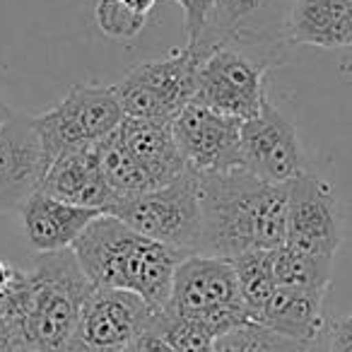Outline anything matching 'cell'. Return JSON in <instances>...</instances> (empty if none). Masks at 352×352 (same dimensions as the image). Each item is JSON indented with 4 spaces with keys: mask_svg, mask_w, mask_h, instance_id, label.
<instances>
[{
    "mask_svg": "<svg viewBox=\"0 0 352 352\" xmlns=\"http://www.w3.org/2000/svg\"><path fill=\"white\" fill-rule=\"evenodd\" d=\"M323 297L321 292L280 287L268 299L256 323L289 340L314 345L323 331Z\"/></svg>",
    "mask_w": 352,
    "mask_h": 352,
    "instance_id": "d6986e66",
    "label": "cell"
},
{
    "mask_svg": "<svg viewBox=\"0 0 352 352\" xmlns=\"http://www.w3.org/2000/svg\"><path fill=\"white\" fill-rule=\"evenodd\" d=\"M342 241V217L336 191L314 171L287 184V241L304 254L336 258Z\"/></svg>",
    "mask_w": 352,
    "mask_h": 352,
    "instance_id": "8fae6325",
    "label": "cell"
},
{
    "mask_svg": "<svg viewBox=\"0 0 352 352\" xmlns=\"http://www.w3.org/2000/svg\"><path fill=\"white\" fill-rule=\"evenodd\" d=\"M121 3H126L131 10H135V12H140V15H147V12L155 8V3L157 0H121Z\"/></svg>",
    "mask_w": 352,
    "mask_h": 352,
    "instance_id": "4dcf8cb0",
    "label": "cell"
},
{
    "mask_svg": "<svg viewBox=\"0 0 352 352\" xmlns=\"http://www.w3.org/2000/svg\"><path fill=\"white\" fill-rule=\"evenodd\" d=\"M17 273H20V268L6 263V261H0V299L12 289V285H15V280H17Z\"/></svg>",
    "mask_w": 352,
    "mask_h": 352,
    "instance_id": "f546056e",
    "label": "cell"
},
{
    "mask_svg": "<svg viewBox=\"0 0 352 352\" xmlns=\"http://www.w3.org/2000/svg\"><path fill=\"white\" fill-rule=\"evenodd\" d=\"M92 289L73 249L36 254L32 270H20L12 289L0 299V314L22 350L68 352Z\"/></svg>",
    "mask_w": 352,
    "mask_h": 352,
    "instance_id": "7a4b0ae2",
    "label": "cell"
},
{
    "mask_svg": "<svg viewBox=\"0 0 352 352\" xmlns=\"http://www.w3.org/2000/svg\"><path fill=\"white\" fill-rule=\"evenodd\" d=\"M241 155L244 169L268 184H289L309 171L297 128L270 102L241 123Z\"/></svg>",
    "mask_w": 352,
    "mask_h": 352,
    "instance_id": "4fadbf2b",
    "label": "cell"
},
{
    "mask_svg": "<svg viewBox=\"0 0 352 352\" xmlns=\"http://www.w3.org/2000/svg\"><path fill=\"white\" fill-rule=\"evenodd\" d=\"M126 147L138 157L142 166L150 171L157 188L176 182L184 171H188V162L176 145L171 121H150V118H126L118 128Z\"/></svg>",
    "mask_w": 352,
    "mask_h": 352,
    "instance_id": "ac0fdd59",
    "label": "cell"
},
{
    "mask_svg": "<svg viewBox=\"0 0 352 352\" xmlns=\"http://www.w3.org/2000/svg\"><path fill=\"white\" fill-rule=\"evenodd\" d=\"M97 152H99V164H102L104 176H107L109 186L116 193L118 201L157 191L155 179L138 162V157L128 150L118 131L111 133L109 138H104L102 142H97Z\"/></svg>",
    "mask_w": 352,
    "mask_h": 352,
    "instance_id": "ffe728a7",
    "label": "cell"
},
{
    "mask_svg": "<svg viewBox=\"0 0 352 352\" xmlns=\"http://www.w3.org/2000/svg\"><path fill=\"white\" fill-rule=\"evenodd\" d=\"M174 3H179V6H182V8H184V12H186V10H188V0H174Z\"/></svg>",
    "mask_w": 352,
    "mask_h": 352,
    "instance_id": "d6a6232c",
    "label": "cell"
},
{
    "mask_svg": "<svg viewBox=\"0 0 352 352\" xmlns=\"http://www.w3.org/2000/svg\"><path fill=\"white\" fill-rule=\"evenodd\" d=\"M20 352H30V350H20Z\"/></svg>",
    "mask_w": 352,
    "mask_h": 352,
    "instance_id": "e575fe53",
    "label": "cell"
},
{
    "mask_svg": "<svg viewBox=\"0 0 352 352\" xmlns=\"http://www.w3.org/2000/svg\"><path fill=\"white\" fill-rule=\"evenodd\" d=\"M109 215L118 217L138 234L150 236L169 249L182 251L186 256L198 254L203 234L198 171L188 169L176 182L157 191L123 198L111 208Z\"/></svg>",
    "mask_w": 352,
    "mask_h": 352,
    "instance_id": "5b68a950",
    "label": "cell"
},
{
    "mask_svg": "<svg viewBox=\"0 0 352 352\" xmlns=\"http://www.w3.org/2000/svg\"><path fill=\"white\" fill-rule=\"evenodd\" d=\"M236 273V283H239V292L244 299V307L249 311L251 321L261 316L265 309L268 299L278 289V280H275V251H246V254L232 258Z\"/></svg>",
    "mask_w": 352,
    "mask_h": 352,
    "instance_id": "44dd1931",
    "label": "cell"
},
{
    "mask_svg": "<svg viewBox=\"0 0 352 352\" xmlns=\"http://www.w3.org/2000/svg\"><path fill=\"white\" fill-rule=\"evenodd\" d=\"M147 328L157 333L176 352H212L217 342L206 328L169 311V309H157Z\"/></svg>",
    "mask_w": 352,
    "mask_h": 352,
    "instance_id": "603a6c76",
    "label": "cell"
},
{
    "mask_svg": "<svg viewBox=\"0 0 352 352\" xmlns=\"http://www.w3.org/2000/svg\"><path fill=\"white\" fill-rule=\"evenodd\" d=\"M22 227L34 254H54V251L73 249L82 232L97 217L107 215L92 208H80L63 203L44 191H36L22 203Z\"/></svg>",
    "mask_w": 352,
    "mask_h": 352,
    "instance_id": "2e32d148",
    "label": "cell"
},
{
    "mask_svg": "<svg viewBox=\"0 0 352 352\" xmlns=\"http://www.w3.org/2000/svg\"><path fill=\"white\" fill-rule=\"evenodd\" d=\"M73 251L94 287L133 292L152 309H166L176 265L186 258L182 251L138 234L113 215L97 217Z\"/></svg>",
    "mask_w": 352,
    "mask_h": 352,
    "instance_id": "3957f363",
    "label": "cell"
},
{
    "mask_svg": "<svg viewBox=\"0 0 352 352\" xmlns=\"http://www.w3.org/2000/svg\"><path fill=\"white\" fill-rule=\"evenodd\" d=\"M294 0H217L191 49L201 56L217 46H234L270 65L287 44V15Z\"/></svg>",
    "mask_w": 352,
    "mask_h": 352,
    "instance_id": "52a82bcc",
    "label": "cell"
},
{
    "mask_svg": "<svg viewBox=\"0 0 352 352\" xmlns=\"http://www.w3.org/2000/svg\"><path fill=\"white\" fill-rule=\"evenodd\" d=\"M135 352H176V350L171 345H166V342L162 340L157 333H152L150 328H147V331L142 333L140 338H138Z\"/></svg>",
    "mask_w": 352,
    "mask_h": 352,
    "instance_id": "83f0119b",
    "label": "cell"
},
{
    "mask_svg": "<svg viewBox=\"0 0 352 352\" xmlns=\"http://www.w3.org/2000/svg\"><path fill=\"white\" fill-rule=\"evenodd\" d=\"M217 0H188V10H186V36L188 46L196 44L198 36H201L203 27H206L208 17H210L212 8H215Z\"/></svg>",
    "mask_w": 352,
    "mask_h": 352,
    "instance_id": "484cf974",
    "label": "cell"
},
{
    "mask_svg": "<svg viewBox=\"0 0 352 352\" xmlns=\"http://www.w3.org/2000/svg\"><path fill=\"white\" fill-rule=\"evenodd\" d=\"M287 44L345 49L352 44L350 0H294L287 15Z\"/></svg>",
    "mask_w": 352,
    "mask_h": 352,
    "instance_id": "e0dca14e",
    "label": "cell"
},
{
    "mask_svg": "<svg viewBox=\"0 0 352 352\" xmlns=\"http://www.w3.org/2000/svg\"><path fill=\"white\" fill-rule=\"evenodd\" d=\"M166 309L206 328L215 340L254 323L241 299L232 261L203 254L186 256L176 265Z\"/></svg>",
    "mask_w": 352,
    "mask_h": 352,
    "instance_id": "277c9868",
    "label": "cell"
},
{
    "mask_svg": "<svg viewBox=\"0 0 352 352\" xmlns=\"http://www.w3.org/2000/svg\"><path fill=\"white\" fill-rule=\"evenodd\" d=\"M263 60L254 58L234 46H217L208 51L198 70L196 102L225 113V116L249 121L261 113L265 97Z\"/></svg>",
    "mask_w": 352,
    "mask_h": 352,
    "instance_id": "9c48e42d",
    "label": "cell"
},
{
    "mask_svg": "<svg viewBox=\"0 0 352 352\" xmlns=\"http://www.w3.org/2000/svg\"><path fill=\"white\" fill-rule=\"evenodd\" d=\"M126 352H135V345H133V347H131V350H126Z\"/></svg>",
    "mask_w": 352,
    "mask_h": 352,
    "instance_id": "836d02e7",
    "label": "cell"
},
{
    "mask_svg": "<svg viewBox=\"0 0 352 352\" xmlns=\"http://www.w3.org/2000/svg\"><path fill=\"white\" fill-rule=\"evenodd\" d=\"M331 352H352V314L333 328Z\"/></svg>",
    "mask_w": 352,
    "mask_h": 352,
    "instance_id": "4316f807",
    "label": "cell"
},
{
    "mask_svg": "<svg viewBox=\"0 0 352 352\" xmlns=\"http://www.w3.org/2000/svg\"><path fill=\"white\" fill-rule=\"evenodd\" d=\"M39 191L63 203H70V206L92 208V210H102L107 215L118 201L104 176L102 164H99L97 145L78 147V150L65 152L58 160L51 162Z\"/></svg>",
    "mask_w": 352,
    "mask_h": 352,
    "instance_id": "9a60e30c",
    "label": "cell"
},
{
    "mask_svg": "<svg viewBox=\"0 0 352 352\" xmlns=\"http://www.w3.org/2000/svg\"><path fill=\"white\" fill-rule=\"evenodd\" d=\"M20 342H17L15 333H12L10 323L6 321V316L0 314V352H20Z\"/></svg>",
    "mask_w": 352,
    "mask_h": 352,
    "instance_id": "f1b7e54d",
    "label": "cell"
},
{
    "mask_svg": "<svg viewBox=\"0 0 352 352\" xmlns=\"http://www.w3.org/2000/svg\"><path fill=\"white\" fill-rule=\"evenodd\" d=\"M350 3H352V0H350Z\"/></svg>",
    "mask_w": 352,
    "mask_h": 352,
    "instance_id": "d590c367",
    "label": "cell"
},
{
    "mask_svg": "<svg viewBox=\"0 0 352 352\" xmlns=\"http://www.w3.org/2000/svg\"><path fill=\"white\" fill-rule=\"evenodd\" d=\"M201 60L203 56L186 46L174 56L133 68L121 82L113 85L126 118L174 121L188 104L196 102Z\"/></svg>",
    "mask_w": 352,
    "mask_h": 352,
    "instance_id": "8992f818",
    "label": "cell"
},
{
    "mask_svg": "<svg viewBox=\"0 0 352 352\" xmlns=\"http://www.w3.org/2000/svg\"><path fill=\"white\" fill-rule=\"evenodd\" d=\"M12 113H15V111L10 109V104H8L6 99H3V94H0V128H3L8 121H10Z\"/></svg>",
    "mask_w": 352,
    "mask_h": 352,
    "instance_id": "1f68e13d",
    "label": "cell"
},
{
    "mask_svg": "<svg viewBox=\"0 0 352 352\" xmlns=\"http://www.w3.org/2000/svg\"><path fill=\"white\" fill-rule=\"evenodd\" d=\"M49 171L34 116L12 113L0 128V210H12L39 191Z\"/></svg>",
    "mask_w": 352,
    "mask_h": 352,
    "instance_id": "5bb4252c",
    "label": "cell"
},
{
    "mask_svg": "<svg viewBox=\"0 0 352 352\" xmlns=\"http://www.w3.org/2000/svg\"><path fill=\"white\" fill-rule=\"evenodd\" d=\"M333 278V258L304 254L292 246L275 249V280L280 287L326 294Z\"/></svg>",
    "mask_w": 352,
    "mask_h": 352,
    "instance_id": "7402d4cb",
    "label": "cell"
},
{
    "mask_svg": "<svg viewBox=\"0 0 352 352\" xmlns=\"http://www.w3.org/2000/svg\"><path fill=\"white\" fill-rule=\"evenodd\" d=\"M157 309L133 292L94 287L85 299L68 352H126L147 331Z\"/></svg>",
    "mask_w": 352,
    "mask_h": 352,
    "instance_id": "30bf717a",
    "label": "cell"
},
{
    "mask_svg": "<svg viewBox=\"0 0 352 352\" xmlns=\"http://www.w3.org/2000/svg\"><path fill=\"white\" fill-rule=\"evenodd\" d=\"M201 251L236 258L246 251H275L287 241V184H268L249 169L198 174Z\"/></svg>",
    "mask_w": 352,
    "mask_h": 352,
    "instance_id": "6da1fadb",
    "label": "cell"
},
{
    "mask_svg": "<svg viewBox=\"0 0 352 352\" xmlns=\"http://www.w3.org/2000/svg\"><path fill=\"white\" fill-rule=\"evenodd\" d=\"M126 121L116 89L104 85H75L58 107L34 116L49 166L60 155L97 145Z\"/></svg>",
    "mask_w": 352,
    "mask_h": 352,
    "instance_id": "ba28073f",
    "label": "cell"
},
{
    "mask_svg": "<svg viewBox=\"0 0 352 352\" xmlns=\"http://www.w3.org/2000/svg\"><path fill=\"white\" fill-rule=\"evenodd\" d=\"M212 352H311V345L278 336L258 323H249L217 338Z\"/></svg>",
    "mask_w": 352,
    "mask_h": 352,
    "instance_id": "cb8c5ba5",
    "label": "cell"
},
{
    "mask_svg": "<svg viewBox=\"0 0 352 352\" xmlns=\"http://www.w3.org/2000/svg\"><path fill=\"white\" fill-rule=\"evenodd\" d=\"M94 20H97V27L107 36L118 39V41H128V39H135L142 32V27H145V22H147V15H140V12L131 10L121 0H97V6H94Z\"/></svg>",
    "mask_w": 352,
    "mask_h": 352,
    "instance_id": "d4e9b609",
    "label": "cell"
},
{
    "mask_svg": "<svg viewBox=\"0 0 352 352\" xmlns=\"http://www.w3.org/2000/svg\"><path fill=\"white\" fill-rule=\"evenodd\" d=\"M239 118L225 116L201 102H191L171 121L176 145L198 174L244 169Z\"/></svg>",
    "mask_w": 352,
    "mask_h": 352,
    "instance_id": "7c38bea8",
    "label": "cell"
}]
</instances>
